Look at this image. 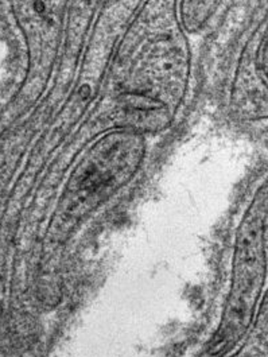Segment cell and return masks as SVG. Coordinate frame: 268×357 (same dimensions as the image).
<instances>
[{
    "label": "cell",
    "instance_id": "cell-3",
    "mask_svg": "<svg viewBox=\"0 0 268 357\" xmlns=\"http://www.w3.org/2000/svg\"><path fill=\"white\" fill-rule=\"evenodd\" d=\"M220 0H182L181 18L191 31L201 30L211 18Z\"/></svg>",
    "mask_w": 268,
    "mask_h": 357
},
{
    "label": "cell",
    "instance_id": "cell-2",
    "mask_svg": "<svg viewBox=\"0 0 268 357\" xmlns=\"http://www.w3.org/2000/svg\"><path fill=\"white\" fill-rule=\"evenodd\" d=\"M146 154L139 131L103 135L77 163L59 199V225L68 228L115 196L137 173Z\"/></svg>",
    "mask_w": 268,
    "mask_h": 357
},
{
    "label": "cell",
    "instance_id": "cell-1",
    "mask_svg": "<svg viewBox=\"0 0 268 357\" xmlns=\"http://www.w3.org/2000/svg\"><path fill=\"white\" fill-rule=\"evenodd\" d=\"M268 199H255L237 227L232 278L220 326L213 337V355H227L248 333L265 296L267 280Z\"/></svg>",
    "mask_w": 268,
    "mask_h": 357
}]
</instances>
